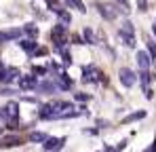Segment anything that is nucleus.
Returning a JSON list of instances; mask_svg holds the SVG:
<instances>
[{
    "mask_svg": "<svg viewBox=\"0 0 156 152\" xmlns=\"http://www.w3.org/2000/svg\"><path fill=\"white\" fill-rule=\"evenodd\" d=\"M118 78H120V82H122V87H133L135 82H137V76L135 72L131 70V68H120V72H118Z\"/></svg>",
    "mask_w": 156,
    "mask_h": 152,
    "instance_id": "1",
    "label": "nucleus"
},
{
    "mask_svg": "<svg viewBox=\"0 0 156 152\" xmlns=\"http://www.w3.org/2000/svg\"><path fill=\"white\" fill-rule=\"evenodd\" d=\"M63 144H66V137H47V139L42 142V150H47V152L59 150Z\"/></svg>",
    "mask_w": 156,
    "mask_h": 152,
    "instance_id": "2",
    "label": "nucleus"
},
{
    "mask_svg": "<svg viewBox=\"0 0 156 152\" xmlns=\"http://www.w3.org/2000/svg\"><path fill=\"white\" fill-rule=\"evenodd\" d=\"M135 59H137V66H139L141 70H150V63H152V55H150L148 51H137Z\"/></svg>",
    "mask_w": 156,
    "mask_h": 152,
    "instance_id": "3",
    "label": "nucleus"
},
{
    "mask_svg": "<svg viewBox=\"0 0 156 152\" xmlns=\"http://www.w3.org/2000/svg\"><path fill=\"white\" fill-rule=\"evenodd\" d=\"M97 11H99V15L104 17L105 21H112V19L116 17V11H114V6H110V4H104V2H97Z\"/></svg>",
    "mask_w": 156,
    "mask_h": 152,
    "instance_id": "4",
    "label": "nucleus"
},
{
    "mask_svg": "<svg viewBox=\"0 0 156 152\" xmlns=\"http://www.w3.org/2000/svg\"><path fill=\"white\" fill-rule=\"evenodd\" d=\"M19 87L23 91H30V89H36L38 82H36V74H27V76H19Z\"/></svg>",
    "mask_w": 156,
    "mask_h": 152,
    "instance_id": "5",
    "label": "nucleus"
},
{
    "mask_svg": "<svg viewBox=\"0 0 156 152\" xmlns=\"http://www.w3.org/2000/svg\"><path fill=\"white\" fill-rule=\"evenodd\" d=\"M19 42V49L21 51H26V53H34V51L38 49V42H36V38H19L17 40Z\"/></svg>",
    "mask_w": 156,
    "mask_h": 152,
    "instance_id": "6",
    "label": "nucleus"
},
{
    "mask_svg": "<svg viewBox=\"0 0 156 152\" xmlns=\"http://www.w3.org/2000/svg\"><path fill=\"white\" fill-rule=\"evenodd\" d=\"M36 89H38L40 93H49V95H53V93H57V91H59V87H57V85H53L51 80H44V82H40Z\"/></svg>",
    "mask_w": 156,
    "mask_h": 152,
    "instance_id": "7",
    "label": "nucleus"
},
{
    "mask_svg": "<svg viewBox=\"0 0 156 152\" xmlns=\"http://www.w3.org/2000/svg\"><path fill=\"white\" fill-rule=\"evenodd\" d=\"M0 146H2V148H17V146H21V137H17V135H9V137L2 139Z\"/></svg>",
    "mask_w": 156,
    "mask_h": 152,
    "instance_id": "8",
    "label": "nucleus"
},
{
    "mask_svg": "<svg viewBox=\"0 0 156 152\" xmlns=\"http://www.w3.org/2000/svg\"><path fill=\"white\" fill-rule=\"evenodd\" d=\"M146 118V110H139V112H133V114H127L122 118V125H129V123H135V121H141Z\"/></svg>",
    "mask_w": 156,
    "mask_h": 152,
    "instance_id": "9",
    "label": "nucleus"
},
{
    "mask_svg": "<svg viewBox=\"0 0 156 152\" xmlns=\"http://www.w3.org/2000/svg\"><path fill=\"white\" fill-rule=\"evenodd\" d=\"M95 74H97L95 66H84V68H82V80H84V82H93V80H95L93 76Z\"/></svg>",
    "mask_w": 156,
    "mask_h": 152,
    "instance_id": "10",
    "label": "nucleus"
},
{
    "mask_svg": "<svg viewBox=\"0 0 156 152\" xmlns=\"http://www.w3.org/2000/svg\"><path fill=\"white\" fill-rule=\"evenodd\" d=\"M118 36L122 38V45H127V47H135V34H131V32H125V30H120L118 32Z\"/></svg>",
    "mask_w": 156,
    "mask_h": 152,
    "instance_id": "11",
    "label": "nucleus"
},
{
    "mask_svg": "<svg viewBox=\"0 0 156 152\" xmlns=\"http://www.w3.org/2000/svg\"><path fill=\"white\" fill-rule=\"evenodd\" d=\"M57 85H59L61 89H70V87H72V80H70L68 72H61V74H57Z\"/></svg>",
    "mask_w": 156,
    "mask_h": 152,
    "instance_id": "12",
    "label": "nucleus"
},
{
    "mask_svg": "<svg viewBox=\"0 0 156 152\" xmlns=\"http://www.w3.org/2000/svg\"><path fill=\"white\" fill-rule=\"evenodd\" d=\"M47 137H49V135H44V133H40V131H32V133H27V139L34 142V144H42Z\"/></svg>",
    "mask_w": 156,
    "mask_h": 152,
    "instance_id": "13",
    "label": "nucleus"
},
{
    "mask_svg": "<svg viewBox=\"0 0 156 152\" xmlns=\"http://www.w3.org/2000/svg\"><path fill=\"white\" fill-rule=\"evenodd\" d=\"M70 9H76L78 13H87V9H84V2L82 0H63Z\"/></svg>",
    "mask_w": 156,
    "mask_h": 152,
    "instance_id": "14",
    "label": "nucleus"
},
{
    "mask_svg": "<svg viewBox=\"0 0 156 152\" xmlns=\"http://www.w3.org/2000/svg\"><path fill=\"white\" fill-rule=\"evenodd\" d=\"M21 30H23V34H26L27 38H36V36H38V27L34 24H26Z\"/></svg>",
    "mask_w": 156,
    "mask_h": 152,
    "instance_id": "15",
    "label": "nucleus"
},
{
    "mask_svg": "<svg viewBox=\"0 0 156 152\" xmlns=\"http://www.w3.org/2000/svg\"><path fill=\"white\" fill-rule=\"evenodd\" d=\"M23 34V30H17V27H13V30H6L4 32V36H6V42L9 40H19V36Z\"/></svg>",
    "mask_w": 156,
    "mask_h": 152,
    "instance_id": "16",
    "label": "nucleus"
},
{
    "mask_svg": "<svg viewBox=\"0 0 156 152\" xmlns=\"http://www.w3.org/2000/svg\"><path fill=\"white\" fill-rule=\"evenodd\" d=\"M6 112H9L11 118H17V116H19V106H17V101H9V103H6Z\"/></svg>",
    "mask_w": 156,
    "mask_h": 152,
    "instance_id": "17",
    "label": "nucleus"
},
{
    "mask_svg": "<svg viewBox=\"0 0 156 152\" xmlns=\"http://www.w3.org/2000/svg\"><path fill=\"white\" fill-rule=\"evenodd\" d=\"M82 36H84V42H87V45H93V42H95V34H93V30H91V27H84Z\"/></svg>",
    "mask_w": 156,
    "mask_h": 152,
    "instance_id": "18",
    "label": "nucleus"
},
{
    "mask_svg": "<svg viewBox=\"0 0 156 152\" xmlns=\"http://www.w3.org/2000/svg\"><path fill=\"white\" fill-rule=\"evenodd\" d=\"M57 15H59V19H61V21H63L66 25L72 24V17H70V13H68L66 9H59V11H57Z\"/></svg>",
    "mask_w": 156,
    "mask_h": 152,
    "instance_id": "19",
    "label": "nucleus"
},
{
    "mask_svg": "<svg viewBox=\"0 0 156 152\" xmlns=\"http://www.w3.org/2000/svg\"><path fill=\"white\" fill-rule=\"evenodd\" d=\"M150 78H152V76H150V72H148V70H141V74H139V80H141V87H144V89L148 87Z\"/></svg>",
    "mask_w": 156,
    "mask_h": 152,
    "instance_id": "20",
    "label": "nucleus"
},
{
    "mask_svg": "<svg viewBox=\"0 0 156 152\" xmlns=\"http://www.w3.org/2000/svg\"><path fill=\"white\" fill-rule=\"evenodd\" d=\"M32 74H36V76H47V68H44V66H34V68H32Z\"/></svg>",
    "mask_w": 156,
    "mask_h": 152,
    "instance_id": "21",
    "label": "nucleus"
},
{
    "mask_svg": "<svg viewBox=\"0 0 156 152\" xmlns=\"http://www.w3.org/2000/svg\"><path fill=\"white\" fill-rule=\"evenodd\" d=\"M146 45H148V53H150L152 57H156V42L154 40H148Z\"/></svg>",
    "mask_w": 156,
    "mask_h": 152,
    "instance_id": "22",
    "label": "nucleus"
},
{
    "mask_svg": "<svg viewBox=\"0 0 156 152\" xmlns=\"http://www.w3.org/2000/svg\"><path fill=\"white\" fill-rule=\"evenodd\" d=\"M120 30H125V32H131V34H135V27H133V24H131V21H125Z\"/></svg>",
    "mask_w": 156,
    "mask_h": 152,
    "instance_id": "23",
    "label": "nucleus"
},
{
    "mask_svg": "<svg viewBox=\"0 0 156 152\" xmlns=\"http://www.w3.org/2000/svg\"><path fill=\"white\" fill-rule=\"evenodd\" d=\"M6 72H9V76H11V80H15V78L19 76V70H17V68H6Z\"/></svg>",
    "mask_w": 156,
    "mask_h": 152,
    "instance_id": "24",
    "label": "nucleus"
},
{
    "mask_svg": "<svg viewBox=\"0 0 156 152\" xmlns=\"http://www.w3.org/2000/svg\"><path fill=\"white\" fill-rule=\"evenodd\" d=\"M74 97H76V100H80V101H89V100H91V95H87V93H76Z\"/></svg>",
    "mask_w": 156,
    "mask_h": 152,
    "instance_id": "25",
    "label": "nucleus"
},
{
    "mask_svg": "<svg viewBox=\"0 0 156 152\" xmlns=\"http://www.w3.org/2000/svg\"><path fill=\"white\" fill-rule=\"evenodd\" d=\"M137 9L139 11H146L148 9V0H137Z\"/></svg>",
    "mask_w": 156,
    "mask_h": 152,
    "instance_id": "26",
    "label": "nucleus"
},
{
    "mask_svg": "<svg viewBox=\"0 0 156 152\" xmlns=\"http://www.w3.org/2000/svg\"><path fill=\"white\" fill-rule=\"evenodd\" d=\"M11 116H9V112H6V108H0V121H9Z\"/></svg>",
    "mask_w": 156,
    "mask_h": 152,
    "instance_id": "27",
    "label": "nucleus"
},
{
    "mask_svg": "<svg viewBox=\"0 0 156 152\" xmlns=\"http://www.w3.org/2000/svg\"><path fill=\"white\" fill-rule=\"evenodd\" d=\"M15 91L13 89H6V87H0V95H13Z\"/></svg>",
    "mask_w": 156,
    "mask_h": 152,
    "instance_id": "28",
    "label": "nucleus"
},
{
    "mask_svg": "<svg viewBox=\"0 0 156 152\" xmlns=\"http://www.w3.org/2000/svg\"><path fill=\"white\" fill-rule=\"evenodd\" d=\"M72 40H74V45H87V42H84V38H80V36H74V38H72Z\"/></svg>",
    "mask_w": 156,
    "mask_h": 152,
    "instance_id": "29",
    "label": "nucleus"
},
{
    "mask_svg": "<svg viewBox=\"0 0 156 152\" xmlns=\"http://www.w3.org/2000/svg\"><path fill=\"white\" fill-rule=\"evenodd\" d=\"M47 53H49V51H47V49H40V47L34 51V55H38V57H42V55H47Z\"/></svg>",
    "mask_w": 156,
    "mask_h": 152,
    "instance_id": "30",
    "label": "nucleus"
},
{
    "mask_svg": "<svg viewBox=\"0 0 156 152\" xmlns=\"http://www.w3.org/2000/svg\"><path fill=\"white\" fill-rule=\"evenodd\" d=\"M146 152H156V139H154V144H152V146H150V148H148Z\"/></svg>",
    "mask_w": 156,
    "mask_h": 152,
    "instance_id": "31",
    "label": "nucleus"
},
{
    "mask_svg": "<svg viewBox=\"0 0 156 152\" xmlns=\"http://www.w3.org/2000/svg\"><path fill=\"white\" fill-rule=\"evenodd\" d=\"M105 152H118L116 148H112V146H105Z\"/></svg>",
    "mask_w": 156,
    "mask_h": 152,
    "instance_id": "32",
    "label": "nucleus"
},
{
    "mask_svg": "<svg viewBox=\"0 0 156 152\" xmlns=\"http://www.w3.org/2000/svg\"><path fill=\"white\" fill-rule=\"evenodd\" d=\"M0 42H6V36H4V32H0Z\"/></svg>",
    "mask_w": 156,
    "mask_h": 152,
    "instance_id": "33",
    "label": "nucleus"
},
{
    "mask_svg": "<svg viewBox=\"0 0 156 152\" xmlns=\"http://www.w3.org/2000/svg\"><path fill=\"white\" fill-rule=\"evenodd\" d=\"M154 34H156V24H154Z\"/></svg>",
    "mask_w": 156,
    "mask_h": 152,
    "instance_id": "34",
    "label": "nucleus"
},
{
    "mask_svg": "<svg viewBox=\"0 0 156 152\" xmlns=\"http://www.w3.org/2000/svg\"><path fill=\"white\" fill-rule=\"evenodd\" d=\"M0 133H2V127H0Z\"/></svg>",
    "mask_w": 156,
    "mask_h": 152,
    "instance_id": "35",
    "label": "nucleus"
}]
</instances>
